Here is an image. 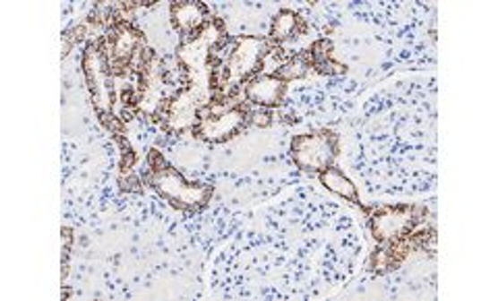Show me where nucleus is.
I'll return each mask as SVG.
<instances>
[{
  "label": "nucleus",
  "instance_id": "obj_5",
  "mask_svg": "<svg viewBox=\"0 0 498 301\" xmlns=\"http://www.w3.org/2000/svg\"><path fill=\"white\" fill-rule=\"evenodd\" d=\"M241 91H244V100L252 102L260 108H274L283 102V96L287 91V82L280 80L277 75L260 73L241 83Z\"/></svg>",
  "mask_w": 498,
  "mask_h": 301
},
{
  "label": "nucleus",
  "instance_id": "obj_2",
  "mask_svg": "<svg viewBox=\"0 0 498 301\" xmlns=\"http://www.w3.org/2000/svg\"><path fill=\"white\" fill-rule=\"evenodd\" d=\"M152 185L162 198L168 200L176 208H202L210 200L212 189L202 183H192L185 176L173 171L170 167H162L159 171H152Z\"/></svg>",
  "mask_w": 498,
  "mask_h": 301
},
{
  "label": "nucleus",
  "instance_id": "obj_4",
  "mask_svg": "<svg viewBox=\"0 0 498 301\" xmlns=\"http://www.w3.org/2000/svg\"><path fill=\"white\" fill-rule=\"evenodd\" d=\"M417 222L416 208L409 206H389V208H380L378 212L372 214V235L378 241H395L401 237H408V235L414 231Z\"/></svg>",
  "mask_w": 498,
  "mask_h": 301
},
{
  "label": "nucleus",
  "instance_id": "obj_1",
  "mask_svg": "<svg viewBox=\"0 0 498 301\" xmlns=\"http://www.w3.org/2000/svg\"><path fill=\"white\" fill-rule=\"evenodd\" d=\"M337 152V135L332 131L297 135L291 143V156L295 165L305 173H322L324 168L332 167Z\"/></svg>",
  "mask_w": 498,
  "mask_h": 301
},
{
  "label": "nucleus",
  "instance_id": "obj_8",
  "mask_svg": "<svg viewBox=\"0 0 498 301\" xmlns=\"http://www.w3.org/2000/svg\"><path fill=\"white\" fill-rule=\"evenodd\" d=\"M320 183H322L329 192L353 202V204H359V195H357L356 185H353V181L349 179V176L340 173L337 167L324 168V171L320 173Z\"/></svg>",
  "mask_w": 498,
  "mask_h": 301
},
{
  "label": "nucleus",
  "instance_id": "obj_3",
  "mask_svg": "<svg viewBox=\"0 0 498 301\" xmlns=\"http://www.w3.org/2000/svg\"><path fill=\"white\" fill-rule=\"evenodd\" d=\"M249 121H252V115H249L247 107L245 104H239V107L228 108L220 115L202 116V119L195 123L193 133L195 137H202V140L206 142L220 143L231 140L233 135H237Z\"/></svg>",
  "mask_w": 498,
  "mask_h": 301
},
{
  "label": "nucleus",
  "instance_id": "obj_10",
  "mask_svg": "<svg viewBox=\"0 0 498 301\" xmlns=\"http://www.w3.org/2000/svg\"><path fill=\"white\" fill-rule=\"evenodd\" d=\"M252 123H255V125H270V110L264 108V110H258V113H253Z\"/></svg>",
  "mask_w": 498,
  "mask_h": 301
},
{
  "label": "nucleus",
  "instance_id": "obj_9",
  "mask_svg": "<svg viewBox=\"0 0 498 301\" xmlns=\"http://www.w3.org/2000/svg\"><path fill=\"white\" fill-rule=\"evenodd\" d=\"M312 67L310 63V56H304V55H295L285 58V63L280 64V69L277 71V77H280L283 82H293V80H299V77H304L307 73V69Z\"/></svg>",
  "mask_w": 498,
  "mask_h": 301
},
{
  "label": "nucleus",
  "instance_id": "obj_6",
  "mask_svg": "<svg viewBox=\"0 0 498 301\" xmlns=\"http://www.w3.org/2000/svg\"><path fill=\"white\" fill-rule=\"evenodd\" d=\"M170 15H173V23L175 28L179 30V34L187 38L198 34L208 23V9L202 3H195V0H189V3H175L173 9H170Z\"/></svg>",
  "mask_w": 498,
  "mask_h": 301
},
{
  "label": "nucleus",
  "instance_id": "obj_11",
  "mask_svg": "<svg viewBox=\"0 0 498 301\" xmlns=\"http://www.w3.org/2000/svg\"><path fill=\"white\" fill-rule=\"evenodd\" d=\"M71 239H73V231L64 227L63 228V252H64V256H67L69 250H71Z\"/></svg>",
  "mask_w": 498,
  "mask_h": 301
},
{
  "label": "nucleus",
  "instance_id": "obj_7",
  "mask_svg": "<svg viewBox=\"0 0 498 301\" xmlns=\"http://www.w3.org/2000/svg\"><path fill=\"white\" fill-rule=\"evenodd\" d=\"M299 31H304V22H301L297 13L280 11L279 15L274 17L268 42H270L272 46H280L283 42L291 40V38L297 36Z\"/></svg>",
  "mask_w": 498,
  "mask_h": 301
}]
</instances>
